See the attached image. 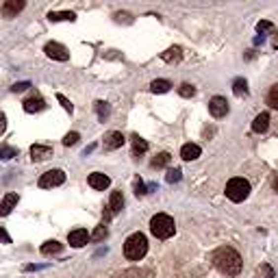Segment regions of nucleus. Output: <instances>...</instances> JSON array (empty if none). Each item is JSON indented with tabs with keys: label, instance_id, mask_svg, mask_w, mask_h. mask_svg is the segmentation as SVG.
<instances>
[{
	"label": "nucleus",
	"instance_id": "1",
	"mask_svg": "<svg viewBox=\"0 0 278 278\" xmlns=\"http://www.w3.org/2000/svg\"><path fill=\"white\" fill-rule=\"evenodd\" d=\"M211 261H213L215 268L226 276H237L239 272H241V257H239V252L231 246L217 248L215 252L211 254Z\"/></svg>",
	"mask_w": 278,
	"mask_h": 278
},
{
	"label": "nucleus",
	"instance_id": "2",
	"mask_svg": "<svg viewBox=\"0 0 278 278\" xmlns=\"http://www.w3.org/2000/svg\"><path fill=\"white\" fill-rule=\"evenodd\" d=\"M148 252V239L144 233H133L124 243V257L128 261H141Z\"/></svg>",
	"mask_w": 278,
	"mask_h": 278
},
{
	"label": "nucleus",
	"instance_id": "3",
	"mask_svg": "<svg viewBox=\"0 0 278 278\" xmlns=\"http://www.w3.org/2000/svg\"><path fill=\"white\" fill-rule=\"evenodd\" d=\"M174 231H176V224H174V220L167 213H157L150 220V233L157 239H170Z\"/></svg>",
	"mask_w": 278,
	"mask_h": 278
},
{
	"label": "nucleus",
	"instance_id": "4",
	"mask_svg": "<svg viewBox=\"0 0 278 278\" xmlns=\"http://www.w3.org/2000/svg\"><path fill=\"white\" fill-rule=\"evenodd\" d=\"M250 196V183L246 178H231L226 185V198L233 202H243Z\"/></svg>",
	"mask_w": 278,
	"mask_h": 278
},
{
	"label": "nucleus",
	"instance_id": "5",
	"mask_svg": "<svg viewBox=\"0 0 278 278\" xmlns=\"http://www.w3.org/2000/svg\"><path fill=\"white\" fill-rule=\"evenodd\" d=\"M65 183V172L63 170H50L46 174H41L40 178V187L41 189H50V187H59Z\"/></svg>",
	"mask_w": 278,
	"mask_h": 278
},
{
	"label": "nucleus",
	"instance_id": "6",
	"mask_svg": "<svg viewBox=\"0 0 278 278\" xmlns=\"http://www.w3.org/2000/svg\"><path fill=\"white\" fill-rule=\"evenodd\" d=\"M43 52H46L50 59H54V61H68L70 59L68 48L61 46V43H57V41H48L46 48H43Z\"/></svg>",
	"mask_w": 278,
	"mask_h": 278
},
{
	"label": "nucleus",
	"instance_id": "7",
	"mask_svg": "<svg viewBox=\"0 0 278 278\" xmlns=\"http://www.w3.org/2000/svg\"><path fill=\"white\" fill-rule=\"evenodd\" d=\"M209 113L213 118H224L226 113H228V102H226V98H222V96H213L209 100Z\"/></svg>",
	"mask_w": 278,
	"mask_h": 278
},
{
	"label": "nucleus",
	"instance_id": "8",
	"mask_svg": "<svg viewBox=\"0 0 278 278\" xmlns=\"http://www.w3.org/2000/svg\"><path fill=\"white\" fill-rule=\"evenodd\" d=\"M124 135L119 133V130H109L105 135V139H102V144H105V150H118L124 146Z\"/></svg>",
	"mask_w": 278,
	"mask_h": 278
},
{
	"label": "nucleus",
	"instance_id": "9",
	"mask_svg": "<svg viewBox=\"0 0 278 278\" xmlns=\"http://www.w3.org/2000/svg\"><path fill=\"white\" fill-rule=\"evenodd\" d=\"M50 157H52V146H46V144L31 146V159L35 161V163L46 161V159H50Z\"/></svg>",
	"mask_w": 278,
	"mask_h": 278
},
{
	"label": "nucleus",
	"instance_id": "10",
	"mask_svg": "<svg viewBox=\"0 0 278 278\" xmlns=\"http://www.w3.org/2000/svg\"><path fill=\"white\" fill-rule=\"evenodd\" d=\"M87 183H89V187L98 189V192H105L109 185H111V178H109L107 174H102V172H94V174H89Z\"/></svg>",
	"mask_w": 278,
	"mask_h": 278
},
{
	"label": "nucleus",
	"instance_id": "11",
	"mask_svg": "<svg viewBox=\"0 0 278 278\" xmlns=\"http://www.w3.org/2000/svg\"><path fill=\"white\" fill-rule=\"evenodd\" d=\"M68 241L72 248H83L87 241H89V233L85 231V228H76L68 235Z\"/></svg>",
	"mask_w": 278,
	"mask_h": 278
},
{
	"label": "nucleus",
	"instance_id": "12",
	"mask_svg": "<svg viewBox=\"0 0 278 278\" xmlns=\"http://www.w3.org/2000/svg\"><path fill=\"white\" fill-rule=\"evenodd\" d=\"M22 9H24V0H7V2L2 4V15L7 20H11V18H15Z\"/></svg>",
	"mask_w": 278,
	"mask_h": 278
},
{
	"label": "nucleus",
	"instance_id": "13",
	"mask_svg": "<svg viewBox=\"0 0 278 278\" xmlns=\"http://www.w3.org/2000/svg\"><path fill=\"white\" fill-rule=\"evenodd\" d=\"M22 107H24L26 113H40L46 109V102H43V98H40V96H31L22 102Z\"/></svg>",
	"mask_w": 278,
	"mask_h": 278
},
{
	"label": "nucleus",
	"instance_id": "14",
	"mask_svg": "<svg viewBox=\"0 0 278 278\" xmlns=\"http://www.w3.org/2000/svg\"><path fill=\"white\" fill-rule=\"evenodd\" d=\"M18 194H7L2 198V202H0V217H7L11 211L15 209V204H18Z\"/></svg>",
	"mask_w": 278,
	"mask_h": 278
},
{
	"label": "nucleus",
	"instance_id": "15",
	"mask_svg": "<svg viewBox=\"0 0 278 278\" xmlns=\"http://www.w3.org/2000/svg\"><path fill=\"white\" fill-rule=\"evenodd\" d=\"M200 155H202V150H200V146H198V144H185L183 148H181L183 161H196Z\"/></svg>",
	"mask_w": 278,
	"mask_h": 278
},
{
	"label": "nucleus",
	"instance_id": "16",
	"mask_svg": "<svg viewBox=\"0 0 278 278\" xmlns=\"http://www.w3.org/2000/svg\"><path fill=\"white\" fill-rule=\"evenodd\" d=\"M122 206H124L122 192H111V200H109V211H111V215H118L119 211H122Z\"/></svg>",
	"mask_w": 278,
	"mask_h": 278
},
{
	"label": "nucleus",
	"instance_id": "17",
	"mask_svg": "<svg viewBox=\"0 0 278 278\" xmlns=\"http://www.w3.org/2000/svg\"><path fill=\"white\" fill-rule=\"evenodd\" d=\"M161 59L165 63H178L183 59V50L178 46H172V48H167L165 52H161Z\"/></svg>",
	"mask_w": 278,
	"mask_h": 278
},
{
	"label": "nucleus",
	"instance_id": "18",
	"mask_svg": "<svg viewBox=\"0 0 278 278\" xmlns=\"http://www.w3.org/2000/svg\"><path fill=\"white\" fill-rule=\"evenodd\" d=\"M270 126V113H259L252 122V130L254 133H265Z\"/></svg>",
	"mask_w": 278,
	"mask_h": 278
},
{
	"label": "nucleus",
	"instance_id": "19",
	"mask_svg": "<svg viewBox=\"0 0 278 278\" xmlns=\"http://www.w3.org/2000/svg\"><path fill=\"white\" fill-rule=\"evenodd\" d=\"M48 20L50 22H74L76 13H72V11H50Z\"/></svg>",
	"mask_w": 278,
	"mask_h": 278
},
{
	"label": "nucleus",
	"instance_id": "20",
	"mask_svg": "<svg viewBox=\"0 0 278 278\" xmlns=\"http://www.w3.org/2000/svg\"><path fill=\"white\" fill-rule=\"evenodd\" d=\"M130 141H133V157H139V155H144V152H148V141L141 139L139 135H133Z\"/></svg>",
	"mask_w": 278,
	"mask_h": 278
},
{
	"label": "nucleus",
	"instance_id": "21",
	"mask_svg": "<svg viewBox=\"0 0 278 278\" xmlns=\"http://www.w3.org/2000/svg\"><path fill=\"white\" fill-rule=\"evenodd\" d=\"M170 161H172V155H170V152H159V155H157L155 159L150 161V167H155V170H161V167L170 165Z\"/></svg>",
	"mask_w": 278,
	"mask_h": 278
},
{
	"label": "nucleus",
	"instance_id": "22",
	"mask_svg": "<svg viewBox=\"0 0 278 278\" xmlns=\"http://www.w3.org/2000/svg\"><path fill=\"white\" fill-rule=\"evenodd\" d=\"M170 87H172L170 80L157 79V80H152L150 83V91H155V94H165V91H170Z\"/></svg>",
	"mask_w": 278,
	"mask_h": 278
},
{
	"label": "nucleus",
	"instance_id": "23",
	"mask_svg": "<svg viewBox=\"0 0 278 278\" xmlns=\"http://www.w3.org/2000/svg\"><path fill=\"white\" fill-rule=\"evenodd\" d=\"M96 111H98V119H100V122H105V119L111 116V107H109V102H105V100L96 102Z\"/></svg>",
	"mask_w": 278,
	"mask_h": 278
},
{
	"label": "nucleus",
	"instance_id": "24",
	"mask_svg": "<svg viewBox=\"0 0 278 278\" xmlns=\"http://www.w3.org/2000/svg\"><path fill=\"white\" fill-rule=\"evenodd\" d=\"M61 250H63L61 243L54 241V239H52V241H46V243L41 246V254H46V257H48V254H59Z\"/></svg>",
	"mask_w": 278,
	"mask_h": 278
},
{
	"label": "nucleus",
	"instance_id": "25",
	"mask_svg": "<svg viewBox=\"0 0 278 278\" xmlns=\"http://www.w3.org/2000/svg\"><path fill=\"white\" fill-rule=\"evenodd\" d=\"M233 91H235V96H246L248 94L246 79H235V80H233Z\"/></svg>",
	"mask_w": 278,
	"mask_h": 278
},
{
	"label": "nucleus",
	"instance_id": "26",
	"mask_svg": "<svg viewBox=\"0 0 278 278\" xmlns=\"http://www.w3.org/2000/svg\"><path fill=\"white\" fill-rule=\"evenodd\" d=\"M13 157H18V150H15L13 146H0V159L9 161V159H13Z\"/></svg>",
	"mask_w": 278,
	"mask_h": 278
},
{
	"label": "nucleus",
	"instance_id": "27",
	"mask_svg": "<svg viewBox=\"0 0 278 278\" xmlns=\"http://www.w3.org/2000/svg\"><path fill=\"white\" fill-rule=\"evenodd\" d=\"M268 105L278 111V85H274V87L270 89V94H268Z\"/></svg>",
	"mask_w": 278,
	"mask_h": 278
},
{
	"label": "nucleus",
	"instance_id": "28",
	"mask_svg": "<svg viewBox=\"0 0 278 278\" xmlns=\"http://www.w3.org/2000/svg\"><path fill=\"white\" fill-rule=\"evenodd\" d=\"M79 139H80V135L76 133V130H72V133H68L63 137V146H68V148H70V146H76V144H79Z\"/></svg>",
	"mask_w": 278,
	"mask_h": 278
},
{
	"label": "nucleus",
	"instance_id": "29",
	"mask_svg": "<svg viewBox=\"0 0 278 278\" xmlns=\"http://www.w3.org/2000/svg\"><path fill=\"white\" fill-rule=\"evenodd\" d=\"M178 94H181L183 98H192L196 94V87L189 85V83H183L181 87H178Z\"/></svg>",
	"mask_w": 278,
	"mask_h": 278
},
{
	"label": "nucleus",
	"instance_id": "30",
	"mask_svg": "<svg viewBox=\"0 0 278 278\" xmlns=\"http://www.w3.org/2000/svg\"><path fill=\"white\" fill-rule=\"evenodd\" d=\"M181 178H183V172L178 170V167H174V170H167V176H165L167 183H178Z\"/></svg>",
	"mask_w": 278,
	"mask_h": 278
},
{
	"label": "nucleus",
	"instance_id": "31",
	"mask_svg": "<svg viewBox=\"0 0 278 278\" xmlns=\"http://www.w3.org/2000/svg\"><path fill=\"white\" fill-rule=\"evenodd\" d=\"M105 237H107V226H98L96 231L89 235V239H91V241H102V239H105Z\"/></svg>",
	"mask_w": 278,
	"mask_h": 278
},
{
	"label": "nucleus",
	"instance_id": "32",
	"mask_svg": "<svg viewBox=\"0 0 278 278\" xmlns=\"http://www.w3.org/2000/svg\"><path fill=\"white\" fill-rule=\"evenodd\" d=\"M257 274H259V278H274V270L270 268V265H261V268L257 270Z\"/></svg>",
	"mask_w": 278,
	"mask_h": 278
},
{
	"label": "nucleus",
	"instance_id": "33",
	"mask_svg": "<svg viewBox=\"0 0 278 278\" xmlns=\"http://www.w3.org/2000/svg\"><path fill=\"white\" fill-rule=\"evenodd\" d=\"M57 100H59V102H61V107L65 109V111H70V113H72V111H74V107H72V102H70V100H68V98H65L63 94H57Z\"/></svg>",
	"mask_w": 278,
	"mask_h": 278
},
{
	"label": "nucleus",
	"instance_id": "34",
	"mask_svg": "<svg viewBox=\"0 0 278 278\" xmlns=\"http://www.w3.org/2000/svg\"><path fill=\"white\" fill-rule=\"evenodd\" d=\"M31 87L29 80H22V83H15L13 87H11V91H15V94H20V91H26Z\"/></svg>",
	"mask_w": 278,
	"mask_h": 278
},
{
	"label": "nucleus",
	"instance_id": "35",
	"mask_svg": "<svg viewBox=\"0 0 278 278\" xmlns=\"http://www.w3.org/2000/svg\"><path fill=\"white\" fill-rule=\"evenodd\" d=\"M257 31H259V33H268V31H272V22H268V20L259 22V24H257Z\"/></svg>",
	"mask_w": 278,
	"mask_h": 278
},
{
	"label": "nucleus",
	"instance_id": "36",
	"mask_svg": "<svg viewBox=\"0 0 278 278\" xmlns=\"http://www.w3.org/2000/svg\"><path fill=\"white\" fill-rule=\"evenodd\" d=\"M135 196H146V185L141 181H135Z\"/></svg>",
	"mask_w": 278,
	"mask_h": 278
},
{
	"label": "nucleus",
	"instance_id": "37",
	"mask_svg": "<svg viewBox=\"0 0 278 278\" xmlns=\"http://www.w3.org/2000/svg\"><path fill=\"white\" fill-rule=\"evenodd\" d=\"M0 241H2V243H11V237H9V233L4 231L2 226H0Z\"/></svg>",
	"mask_w": 278,
	"mask_h": 278
},
{
	"label": "nucleus",
	"instance_id": "38",
	"mask_svg": "<svg viewBox=\"0 0 278 278\" xmlns=\"http://www.w3.org/2000/svg\"><path fill=\"white\" fill-rule=\"evenodd\" d=\"M4 130H7V116H4V113H0V135H2Z\"/></svg>",
	"mask_w": 278,
	"mask_h": 278
},
{
	"label": "nucleus",
	"instance_id": "39",
	"mask_svg": "<svg viewBox=\"0 0 278 278\" xmlns=\"http://www.w3.org/2000/svg\"><path fill=\"white\" fill-rule=\"evenodd\" d=\"M274 192H278V176L274 178Z\"/></svg>",
	"mask_w": 278,
	"mask_h": 278
}]
</instances>
